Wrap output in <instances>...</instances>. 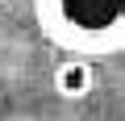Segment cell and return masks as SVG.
Wrapping results in <instances>:
<instances>
[{
    "mask_svg": "<svg viewBox=\"0 0 125 121\" xmlns=\"http://www.w3.org/2000/svg\"><path fill=\"white\" fill-rule=\"evenodd\" d=\"M38 21L67 50L104 54L125 46V0H38Z\"/></svg>",
    "mask_w": 125,
    "mask_h": 121,
    "instance_id": "obj_1",
    "label": "cell"
},
{
    "mask_svg": "<svg viewBox=\"0 0 125 121\" xmlns=\"http://www.w3.org/2000/svg\"><path fill=\"white\" fill-rule=\"evenodd\" d=\"M54 84L62 96H83V92H92V71L83 63H62L54 71Z\"/></svg>",
    "mask_w": 125,
    "mask_h": 121,
    "instance_id": "obj_2",
    "label": "cell"
}]
</instances>
